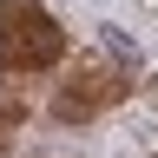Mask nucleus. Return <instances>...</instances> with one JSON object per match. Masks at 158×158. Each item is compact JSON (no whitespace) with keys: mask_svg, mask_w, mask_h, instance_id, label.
I'll return each instance as SVG.
<instances>
[{"mask_svg":"<svg viewBox=\"0 0 158 158\" xmlns=\"http://www.w3.org/2000/svg\"><path fill=\"white\" fill-rule=\"evenodd\" d=\"M59 53H66V33L40 0H7L0 7V66L7 73H40Z\"/></svg>","mask_w":158,"mask_h":158,"instance_id":"obj_1","label":"nucleus"}]
</instances>
